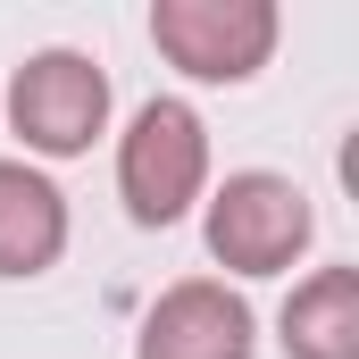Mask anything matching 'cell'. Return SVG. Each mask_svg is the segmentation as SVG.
Wrapping results in <instances>:
<instances>
[{
    "instance_id": "obj_1",
    "label": "cell",
    "mask_w": 359,
    "mask_h": 359,
    "mask_svg": "<svg viewBox=\"0 0 359 359\" xmlns=\"http://www.w3.org/2000/svg\"><path fill=\"white\" fill-rule=\"evenodd\" d=\"M117 192L134 226H176L209 192V126L192 100H142L117 134Z\"/></svg>"
},
{
    "instance_id": "obj_2",
    "label": "cell",
    "mask_w": 359,
    "mask_h": 359,
    "mask_svg": "<svg viewBox=\"0 0 359 359\" xmlns=\"http://www.w3.org/2000/svg\"><path fill=\"white\" fill-rule=\"evenodd\" d=\"M318 234V209L292 176L268 168H243L209 192V259L234 276H284Z\"/></svg>"
},
{
    "instance_id": "obj_3",
    "label": "cell",
    "mask_w": 359,
    "mask_h": 359,
    "mask_svg": "<svg viewBox=\"0 0 359 359\" xmlns=\"http://www.w3.org/2000/svg\"><path fill=\"white\" fill-rule=\"evenodd\" d=\"M276 0H159L151 8V42L159 59L184 67L192 84H251L276 59Z\"/></svg>"
},
{
    "instance_id": "obj_4",
    "label": "cell",
    "mask_w": 359,
    "mask_h": 359,
    "mask_svg": "<svg viewBox=\"0 0 359 359\" xmlns=\"http://www.w3.org/2000/svg\"><path fill=\"white\" fill-rule=\"evenodd\" d=\"M8 126L42 159H84L92 142L109 134V76L92 67L84 50H34L8 76Z\"/></svg>"
},
{
    "instance_id": "obj_5",
    "label": "cell",
    "mask_w": 359,
    "mask_h": 359,
    "mask_svg": "<svg viewBox=\"0 0 359 359\" xmlns=\"http://www.w3.org/2000/svg\"><path fill=\"white\" fill-rule=\"evenodd\" d=\"M259 351V318L234 284L217 276H184L142 309L134 359H251Z\"/></svg>"
},
{
    "instance_id": "obj_6",
    "label": "cell",
    "mask_w": 359,
    "mask_h": 359,
    "mask_svg": "<svg viewBox=\"0 0 359 359\" xmlns=\"http://www.w3.org/2000/svg\"><path fill=\"white\" fill-rule=\"evenodd\" d=\"M59 251H67V192L25 159H0V276H42Z\"/></svg>"
},
{
    "instance_id": "obj_7",
    "label": "cell",
    "mask_w": 359,
    "mask_h": 359,
    "mask_svg": "<svg viewBox=\"0 0 359 359\" xmlns=\"http://www.w3.org/2000/svg\"><path fill=\"white\" fill-rule=\"evenodd\" d=\"M284 351L292 359H359V268H318L284 301Z\"/></svg>"
}]
</instances>
